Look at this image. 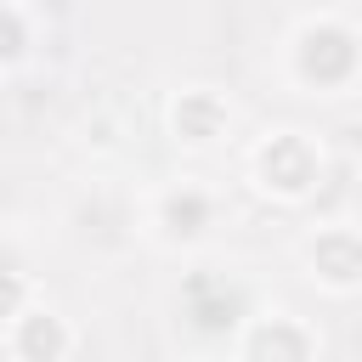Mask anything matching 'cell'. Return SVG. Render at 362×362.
Here are the masks:
<instances>
[{"label":"cell","mask_w":362,"mask_h":362,"mask_svg":"<svg viewBox=\"0 0 362 362\" xmlns=\"http://www.w3.org/2000/svg\"><path fill=\"white\" fill-rule=\"evenodd\" d=\"M266 175H272L283 192H300V187L311 181V153H305L300 141H277V147L266 153Z\"/></svg>","instance_id":"6da1fadb"},{"label":"cell","mask_w":362,"mask_h":362,"mask_svg":"<svg viewBox=\"0 0 362 362\" xmlns=\"http://www.w3.org/2000/svg\"><path fill=\"white\" fill-rule=\"evenodd\" d=\"M305 68H311L317 79H334V74H345V68H351V40H345V34L334 40V28L311 34V40H305Z\"/></svg>","instance_id":"7a4b0ae2"},{"label":"cell","mask_w":362,"mask_h":362,"mask_svg":"<svg viewBox=\"0 0 362 362\" xmlns=\"http://www.w3.org/2000/svg\"><path fill=\"white\" fill-rule=\"evenodd\" d=\"M317 260H322V266H328V277H339V283L362 272V249H356V243H345V238H322V243H317Z\"/></svg>","instance_id":"3957f363"},{"label":"cell","mask_w":362,"mask_h":362,"mask_svg":"<svg viewBox=\"0 0 362 362\" xmlns=\"http://www.w3.org/2000/svg\"><path fill=\"white\" fill-rule=\"evenodd\" d=\"M255 362H300V339H294L288 328H260Z\"/></svg>","instance_id":"277c9868"},{"label":"cell","mask_w":362,"mask_h":362,"mask_svg":"<svg viewBox=\"0 0 362 362\" xmlns=\"http://www.w3.org/2000/svg\"><path fill=\"white\" fill-rule=\"evenodd\" d=\"M28 345H45V351H57V328H51V322H34V328H28Z\"/></svg>","instance_id":"5b68a950"}]
</instances>
